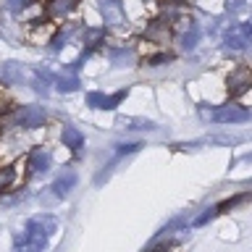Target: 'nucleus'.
Returning <instances> with one entry per match:
<instances>
[{
	"label": "nucleus",
	"instance_id": "f257e3e1",
	"mask_svg": "<svg viewBox=\"0 0 252 252\" xmlns=\"http://www.w3.org/2000/svg\"><path fill=\"white\" fill-rule=\"evenodd\" d=\"M223 42L228 50H244V47H250L252 45V24H234L226 32Z\"/></svg>",
	"mask_w": 252,
	"mask_h": 252
},
{
	"label": "nucleus",
	"instance_id": "f03ea898",
	"mask_svg": "<svg viewBox=\"0 0 252 252\" xmlns=\"http://www.w3.org/2000/svg\"><path fill=\"white\" fill-rule=\"evenodd\" d=\"M97 5L108 27H124L126 24V11L121 0H97Z\"/></svg>",
	"mask_w": 252,
	"mask_h": 252
},
{
	"label": "nucleus",
	"instance_id": "7ed1b4c3",
	"mask_svg": "<svg viewBox=\"0 0 252 252\" xmlns=\"http://www.w3.org/2000/svg\"><path fill=\"white\" fill-rule=\"evenodd\" d=\"M226 87H228V94L231 97H239V94H244L247 90H252V71L250 68H236L228 74L226 79Z\"/></svg>",
	"mask_w": 252,
	"mask_h": 252
},
{
	"label": "nucleus",
	"instance_id": "20e7f679",
	"mask_svg": "<svg viewBox=\"0 0 252 252\" xmlns=\"http://www.w3.org/2000/svg\"><path fill=\"white\" fill-rule=\"evenodd\" d=\"M210 116H213V121H218V124H242V121H247L252 113L242 105H220L218 110H213Z\"/></svg>",
	"mask_w": 252,
	"mask_h": 252
},
{
	"label": "nucleus",
	"instance_id": "39448f33",
	"mask_svg": "<svg viewBox=\"0 0 252 252\" xmlns=\"http://www.w3.org/2000/svg\"><path fill=\"white\" fill-rule=\"evenodd\" d=\"M45 108L42 105H27L19 110V116H16V121L21 126H27V129H34V126H42L45 124Z\"/></svg>",
	"mask_w": 252,
	"mask_h": 252
},
{
	"label": "nucleus",
	"instance_id": "423d86ee",
	"mask_svg": "<svg viewBox=\"0 0 252 252\" xmlns=\"http://www.w3.org/2000/svg\"><path fill=\"white\" fill-rule=\"evenodd\" d=\"M126 97V92H116V94H102V92H90L87 94V105L90 108H100V110H110Z\"/></svg>",
	"mask_w": 252,
	"mask_h": 252
},
{
	"label": "nucleus",
	"instance_id": "0eeeda50",
	"mask_svg": "<svg viewBox=\"0 0 252 252\" xmlns=\"http://www.w3.org/2000/svg\"><path fill=\"white\" fill-rule=\"evenodd\" d=\"M0 82L3 84H21L24 82V66L16 61H8L0 66Z\"/></svg>",
	"mask_w": 252,
	"mask_h": 252
},
{
	"label": "nucleus",
	"instance_id": "6e6552de",
	"mask_svg": "<svg viewBox=\"0 0 252 252\" xmlns=\"http://www.w3.org/2000/svg\"><path fill=\"white\" fill-rule=\"evenodd\" d=\"M168 37H171L168 21H163V19H155V21H150V24H147V39H150V42H158V45H163V42H168Z\"/></svg>",
	"mask_w": 252,
	"mask_h": 252
},
{
	"label": "nucleus",
	"instance_id": "1a4fd4ad",
	"mask_svg": "<svg viewBox=\"0 0 252 252\" xmlns=\"http://www.w3.org/2000/svg\"><path fill=\"white\" fill-rule=\"evenodd\" d=\"M76 5H79V0H50V5H47V16H50V19H63V16L71 13Z\"/></svg>",
	"mask_w": 252,
	"mask_h": 252
},
{
	"label": "nucleus",
	"instance_id": "9d476101",
	"mask_svg": "<svg viewBox=\"0 0 252 252\" xmlns=\"http://www.w3.org/2000/svg\"><path fill=\"white\" fill-rule=\"evenodd\" d=\"M61 139H63V145L66 147H71V150H79L84 145V134L76 129V126H66L63 129V134H61Z\"/></svg>",
	"mask_w": 252,
	"mask_h": 252
},
{
	"label": "nucleus",
	"instance_id": "9b49d317",
	"mask_svg": "<svg viewBox=\"0 0 252 252\" xmlns=\"http://www.w3.org/2000/svg\"><path fill=\"white\" fill-rule=\"evenodd\" d=\"M134 50H126V47H121V50H110V63L113 66H118V68H124V66H131L134 63Z\"/></svg>",
	"mask_w": 252,
	"mask_h": 252
},
{
	"label": "nucleus",
	"instance_id": "f8f14e48",
	"mask_svg": "<svg viewBox=\"0 0 252 252\" xmlns=\"http://www.w3.org/2000/svg\"><path fill=\"white\" fill-rule=\"evenodd\" d=\"M197 42H200V27H197V24H189V27H184V34H181V47H184V50H192Z\"/></svg>",
	"mask_w": 252,
	"mask_h": 252
},
{
	"label": "nucleus",
	"instance_id": "ddd939ff",
	"mask_svg": "<svg viewBox=\"0 0 252 252\" xmlns=\"http://www.w3.org/2000/svg\"><path fill=\"white\" fill-rule=\"evenodd\" d=\"M58 90H61V92H74V90H79V79L74 76V71H71V68H66V74H61Z\"/></svg>",
	"mask_w": 252,
	"mask_h": 252
},
{
	"label": "nucleus",
	"instance_id": "4468645a",
	"mask_svg": "<svg viewBox=\"0 0 252 252\" xmlns=\"http://www.w3.org/2000/svg\"><path fill=\"white\" fill-rule=\"evenodd\" d=\"M74 184H76V173L74 171H66L58 181H55V189H58V194H68Z\"/></svg>",
	"mask_w": 252,
	"mask_h": 252
},
{
	"label": "nucleus",
	"instance_id": "2eb2a0df",
	"mask_svg": "<svg viewBox=\"0 0 252 252\" xmlns=\"http://www.w3.org/2000/svg\"><path fill=\"white\" fill-rule=\"evenodd\" d=\"M32 168H34V171H47V168H50V153L34 150V153H32Z\"/></svg>",
	"mask_w": 252,
	"mask_h": 252
},
{
	"label": "nucleus",
	"instance_id": "dca6fc26",
	"mask_svg": "<svg viewBox=\"0 0 252 252\" xmlns=\"http://www.w3.org/2000/svg\"><path fill=\"white\" fill-rule=\"evenodd\" d=\"M102 37H105V32L97 29V27H94V29H84V34H82V39H84L90 47H97V45L102 42Z\"/></svg>",
	"mask_w": 252,
	"mask_h": 252
},
{
	"label": "nucleus",
	"instance_id": "f3484780",
	"mask_svg": "<svg viewBox=\"0 0 252 252\" xmlns=\"http://www.w3.org/2000/svg\"><path fill=\"white\" fill-rule=\"evenodd\" d=\"M124 129H155L153 121H142V118H121L118 121Z\"/></svg>",
	"mask_w": 252,
	"mask_h": 252
},
{
	"label": "nucleus",
	"instance_id": "a211bd4d",
	"mask_svg": "<svg viewBox=\"0 0 252 252\" xmlns=\"http://www.w3.org/2000/svg\"><path fill=\"white\" fill-rule=\"evenodd\" d=\"M74 32H76V27H66L63 32H58V34L53 37V45H50V47H53V50H61V47L71 39V34H74Z\"/></svg>",
	"mask_w": 252,
	"mask_h": 252
},
{
	"label": "nucleus",
	"instance_id": "6ab92c4d",
	"mask_svg": "<svg viewBox=\"0 0 252 252\" xmlns=\"http://www.w3.org/2000/svg\"><path fill=\"white\" fill-rule=\"evenodd\" d=\"M47 84H50V74L42 68H37L34 71V90L37 92H47Z\"/></svg>",
	"mask_w": 252,
	"mask_h": 252
},
{
	"label": "nucleus",
	"instance_id": "aec40b11",
	"mask_svg": "<svg viewBox=\"0 0 252 252\" xmlns=\"http://www.w3.org/2000/svg\"><path fill=\"white\" fill-rule=\"evenodd\" d=\"M179 11H184V3H181V0H163V13L168 16V19H173Z\"/></svg>",
	"mask_w": 252,
	"mask_h": 252
},
{
	"label": "nucleus",
	"instance_id": "412c9836",
	"mask_svg": "<svg viewBox=\"0 0 252 252\" xmlns=\"http://www.w3.org/2000/svg\"><path fill=\"white\" fill-rule=\"evenodd\" d=\"M3 5H5L11 13H21L24 8L29 5V0H3Z\"/></svg>",
	"mask_w": 252,
	"mask_h": 252
},
{
	"label": "nucleus",
	"instance_id": "4be33fe9",
	"mask_svg": "<svg viewBox=\"0 0 252 252\" xmlns=\"http://www.w3.org/2000/svg\"><path fill=\"white\" fill-rule=\"evenodd\" d=\"M147 66H163V63H171V53H158V55H150L145 61Z\"/></svg>",
	"mask_w": 252,
	"mask_h": 252
},
{
	"label": "nucleus",
	"instance_id": "5701e85b",
	"mask_svg": "<svg viewBox=\"0 0 252 252\" xmlns=\"http://www.w3.org/2000/svg\"><path fill=\"white\" fill-rule=\"evenodd\" d=\"M247 8V0H226V11L228 13H242Z\"/></svg>",
	"mask_w": 252,
	"mask_h": 252
},
{
	"label": "nucleus",
	"instance_id": "b1692460",
	"mask_svg": "<svg viewBox=\"0 0 252 252\" xmlns=\"http://www.w3.org/2000/svg\"><path fill=\"white\" fill-rule=\"evenodd\" d=\"M5 110H8V102H5V100H0V113H5Z\"/></svg>",
	"mask_w": 252,
	"mask_h": 252
}]
</instances>
